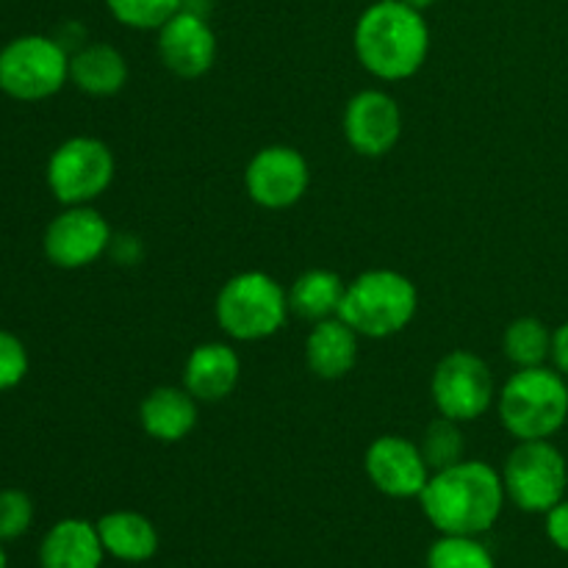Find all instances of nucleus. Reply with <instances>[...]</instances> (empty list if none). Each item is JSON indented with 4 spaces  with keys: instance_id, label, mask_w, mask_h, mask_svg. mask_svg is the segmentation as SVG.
Here are the masks:
<instances>
[{
    "instance_id": "nucleus-1",
    "label": "nucleus",
    "mask_w": 568,
    "mask_h": 568,
    "mask_svg": "<svg viewBox=\"0 0 568 568\" xmlns=\"http://www.w3.org/2000/svg\"><path fill=\"white\" fill-rule=\"evenodd\" d=\"M505 499L503 475L483 460L466 458L433 471L419 494L427 521L442 536H483L503 516Z\"/></svg>"
},
{
    "instance_id": "nucleus-2",
    "label": "nucleus",
    "mask_w": 568,
    "mask_h": 568,
    "mask_svg": "<svg viewBox=\"0 0 568 568\" xmlns=\"http://www.w3.org/2000/svg\"><path fill=\"white\" fill-rule=\"evenodd\" d=\"M355 55L369 75L405 81L425 67L430 53V28L419 9L405 0H377L355 22Z\"/></svg>"
},
{
    "instance_id": "nucleus-3",
    "label": "nucleus",
    "mask_w": 568,
    "mask_h": 568,
    "mask_svg": "<svg viewBox=\"0 0 568 568\" xmlns=\"http://www.w3.org/2000/svg\"><path fill=\"white\" fill-rule=\"evenodd\" d=\"M497 410L510 436L519 442H544L566 425L568 386L547 366L519 369L499 388Z\"/></svg>"
},
{
    "instance_id": "nucleus-4",
    "label": "nucleus",
    "mask_w": 568,
    "mask_h": 568,
    "mask_svg": "<svg viewBox=\"0 0 568 568\" xmlns=\"http://www.w3.org/2000/svg\"><path fill=\"white\" fill-rule=\"evenodd\" d=\"M416 308H419V292L410 277L397 270H369L347 283L338 316L358 336L388 338L403 333L414 322Z\"/></svg>"
},
{
    "instance_id": "nucleus-5",
    "label": "nucleus",
    "mask_w": 568,
    "mask_h": 568,
    "mask_svg": "<svg viewBox=\"0 0 568 568\" xmlns=\"http://www.w3.org/2000/svg\"><path fill=\"white\" fill-rule=\"evenodd\" d=\"M216 322L236 342H264L286 325L288 294L272 275L239 272L216 294Z\"/></svg>"
},
{
    "instance_id": "nucleus-6",
    "label": "nucleus",
    "mask_w": 568,
    "mask_h": 568,
    "mask_svg": "<svg viewBox=\"0 0 568 568\" xmlns=\"http://www.w3.org/2000/svg\"><path fill=\"white\" fill-rule=\"evenodd\" d=\"M70 81V53L55 37L26 33L0 50V92L20 103H39Z\"/></svg>"
},
{
    "instance_id": "nucleus-7",
    "label": "nucleus",
    "mask_w": 568,
    "mask_h": 568,
    "mask_svg": "<svg viewBox=\"0 0 568 568\" xmlns=\"http://www.w3.org/2000/svg\"><path fill=\"white\" fill-rule=\"evenodd\" d=\"M114 153L94 136H72L48 159V189L61 205H92L111 186Z\"/></svg>"
},
{
    "instance_id": "nucleus-8",
    "label": "nucleus",
    "mask_w": 568,
    "mask_h": 568,
    "mask_svg": "<svg viewBox=\"0 0 568 568\" xmlns=\"http://www.w3.org/2000/svg\"><path fill=\"white\" fill-rule=\"evenodd\" d=\"M505 494L525 514H547L564 499L568 471L566 460L552 444L519 442L503 469Z\"/></svg>"
},
{
    "instance_id": "nucleus-9",
    "label": "nucleus",
    "mask_w": 568,
    "mask_h": 568,
    "mask_svg": "<svg viewBox=\"0 0 568 568\" xmlns=\"http://www.w3.org/2000/svg\"><path fill=\"white\" fill-rule=\"evenodd\" d=\"M430 397L438 414L464 425L480 419L497 403V386L480 355L469 349H453L433 369Z\"/></svg>"
},
{
    "instance_id": "nucleus-10",
    "label": "nucleus",
    "mask_w": 568,
    "mask_h": 568,
    "mask_svg": "<svg viewBox=\"0 0 568 568\" xmlns=\"http://www.w3.org/2000/svg\"><path fill=\"white\" fill-rule=\"evenodd\" d=\"M244 186H247L250 200L261 209H292L305 197L311 186L308 161L288 144L261 148L244 170Z\"/></svg>"
},
{
    "instance_id": "nucleus-11",
    "label": "nucleus",
    "mask_w": 568,
    "mask_h": 568,
    "mask_svg": "<svg viewBox=\"0 0 568 568\" xmlns=\"http://www.w3.org/2000/svg\"><path fill=\"white\" fill-rule=\"evenodd\" d=\"M114 233L92 205H67L42 236L44 258L59 270H83L109 253Z\"/></svg>"
},
{
    "instance_id": "nucleus-12",
    "label": "nucleus",
    "mask_w": 568,
    "mask_h": 568,
    "mask_svg": "<svg viewBox=\"0 0 568 568\" xmlns=\"http://www.w3.org/2000/svg\"><path fill=\"white\" fill-rule=\"evenodd\" d=\"M342 131L355 153L366 159H381L392 153L403 136V111L397 100L383 89H364L349 98Z\"/></svg>"
},
{
    "instance_id": "nucleus-13",
    "label": "nucleus",
    "mask_w": 568,
    "mask_h": 568,
    "mask_svg": "<svg viewBox=\"0 0 568 568\" xmlns=\"http://www.w3.org/2000/svg\"><path fill=\"white\" fill-rule=\"evenodd\" d=\"M364 469L372 486L392 499H419L433 475L419 444L403 436L375 438L364 455Z\"/></svg>"
},
{
    "instance_id": "nucleus-14",
    "label": "nucleus",
    "mask_w": 568,
    "mask_h": 568,
    "mask_svg": "<svg viewBox=\"0 0 568 568\" xmlns=\"http://www.w3.org/2000/svg\"><path fill=\"white\" fill-rule=\"evenodd\" d=\"M159 55L166 70L178 78H203L216 61V33L209 17L194 11H175L159 28Z\"/></svg>"
},
{
    "instance_id": "nucleus-15",
    "label": "nucleus",
    "mask_w": 568,
    "mask_h": 568,
    "mask_svg": "<svg viewBox=\"0 0 568 568\" xmlns=\"http://www.w3.org/2000/svg\"><path fill=\"white\" fill-rule=\"evenodd\" d=\"M242 381V358L231 344L205 342L189 353L183 366V388L197 403H220L236 392Z\"/></svg>"
},
{
    "instance_id": "nucleus-16",
    "label": "nucleus",
    "mask_w": 568,
    "mask_h": 568,
    "mask_svg": "<svg viewBox=\"0 0 568 568\" xmlns=\"http://www.w3.org/2000/svg\"><path fill=\"white\" fill-rule=\"evenodd\" d=\"M105 549L98 525L87 519H61L39 544V568H100Z\"/></svg>"
},
{
    "instance_id": "nucleus-17",
    "label": "nucleus",
    "mask_w": 568,
    "mask_h": 568,
    "mask_svg": "<svg viewBox=\"0 0 568 568\" xmlns=\"http://www.w3.org/2000/svg\"><path fill=\"white\" fill-rule=\"evenodd\" d=\"M305 364L322 381H342L358 364V333L342 320H322L305 338Z\"/></svg>"
},
{
    "instance_id": "nucleus-18",
    "label": "nucleus",
    "mask_w": 568,
    "mask_h": 568,
    "mask_svg": "<svg viewBox=\"0 0 568 568\" xmlns=\"http://www.w3.org/2000/svg\"><path fill=\"white\" fill-rule=\"evenodd\" d=\"M139 422L155 442L178 444L197 427V399L186 388L159 386L139 405Z\"/></svg>"
},
{
    "instance_id": "nucleus-19",
    "label": "nucleus",
    "mask_w": 568,
    "mask_h": 568,
    "mask_svg": "<svg viewBox=\"0 0 568 568\" xmlns=\"http://www.w3.org/2000/svg\"><path fill=\"white\" fill-rule=\"evenodd\" d=\"M70 81L92 98H111L128 83V61L114 44L89 42L70 53Z\"/></svg>"
},
{
    "instance_id": "nucleus-20",
    "label": "nucleus",
    "mask_w": 568,
    "mask_h": 568,
    "mask_svg": "<svg viewBox=\"0 0 568 568\" xmlns=\"http://www.w3.org/2000/svg\"><path fill=\"white\" fill-rule=\"evenodd\" d=\"M105 555L122 564H144L159 552V530L136 510H111L98 521Z\"/></svg>"
},
{
    "instance_id": "nucleus-21",
    "label": "nucleus",
    "mask_w": 568,
    "mask_h": 568,
    "mask_svg": "<svg viewBox=\"0 0 568 568\" xmlns=\"http://www.w3.org/2000/svg\"><path fill=\"white\" fill-rule=\"evenodd\" d=\"M347 283L331 270H308L288 288V311L300 320L322 322L338 316Z\"/></svg>"
},
{
    "instance_id": "nucleus-22",
    "label": "nucleus",
    "mask_w": 568,
    "mask_h": 568,
    "mask_svg": "<svg viewBox=\"0 0 568 568\" xmlns=\"http://www.w3.org/2000/svg\"><path fill=\"white\" fill-rule=\"evenodd\" d=\"M503 349L505 358L519 369L544 366V361L552 355V333L536 316H521V320L510 322L508 331H505Z\"/></svg>"
},
{
    "instance_id": "nucleus-23",
    "label": "nucleus",
    "mask_w": 568,
    "mask_h": 568,
    "mask_svg": "<svg viewBox=\"0 0 568 568\" xmlns=\"http://www.w3.org/2000/svg\"><path fill=\"white\" fill-rule=\"evenodd\" d=\"M427 568H497V564L477 536H442L427 552Z\"/></svg>"
},
{
    "instance_id": "nucleus-24",
    "label": "nucleus",
    "mask_w": 568,
    "mask_h": 568,
    "mask_svg": "<svg viewBox=\"0 0 568 568\" xmlns=\"http://www.w3.org/2000/svg\"><path fill=\"white\" fill-rule=\"evenodd\" d=\"M422 455H425L430 471H442L447 466H455L464 460L466 444L464 433H460V422L447 419V416H438L427 425L425 436L419 444Z\"/></svg>"
},
{
    "instance_id": "nucleus-25",
    "label": "nucleus",
    "mask_w": 568,
    "mask_h": 568,
    "mask_svg": "<svg viewBox=\"0 0 568 568\" xmlns=\"http://www.w3.org/2000/svg\"><path fill=\"white\" fill-rule=\"evenodd\" d=\"M116 22L136 31H159L175 11H181V0H105Z\"/></svg>"
},
{
    "instance_id": "nucleus-26",
    "label": "nucleus",
    "mask_w": 568,
    "mask_h": 568,
    "mask_svg": "<svg viewBox=\"0 0 568 568\" xmlns=\"http://www.w3.org/2000/svg\"><path fill=\"white\" fill-rule=\"evenodd\" d=\"M33 525V499L20 488L0 491V541L9 544L26 536Z\"/></svg>"
},
{
    "instance_id": "nucleus-27",
    "label": "nucleus",
    "mask_w": 568,
    "mask_h": 568,
    "mask_svg": "<svg viewBox=\"0 0 568 568\" xmlns=\"http://www.w3.org/2000/svg\"><path fill=\"white\" fill-rule=\"evenodd\" d=\"M28 349L14 333L0 331V392L17 388L28 375Z\"/></svg>"
},
{
    "instance_id": "nucleus-28",
    "label": "nucleus",
    "mask_w": 568,
    "mask_h": 568,
    "mask_svg": "<svg viewBox=\"0 0 568 568\" xmlns=\"http://www.w3.org/2000/svg\"><path fill=\"white\" fill-rule=\"evenodd\" d=\"M547 536L555 547L568 552V499H560L552 510H547Z\"/></svg>"
},
{
    "instance_id": "nucleus-29",
    "label": "nucleus",
    "mask_w": 568,
    "mask_h": 568,
    "mask_svg": "<svg viewBox=\"0 0 568 568\" xmlns=\"http://www.w3.org/2000/svg\"><path fill=\"white\" fill-rule=\"evenodd\" d=\"M552 361L564 375H568V322L552 333Z\"/></svg>"
},
{
    "instance_id": "nucleus-30",
    "label": "nucleus",
    "mask_w": 568,
    "mask_h": 568,
    "mask_svg": "<svg viewBox=\"0 0 568 568\" xmlns=\"http://www.w3.org/2000/svg\"><path fill=\"white\" fill-rule=\"evenodd\" d=\"M181 9L209 17L211 9H214V0H181Z\"/></svg>"
},
{
    "instance_id": "nucleus-31",
    "label": "nucleus",
    "mask_w": 568,
    "mask_h": 568,
    "mask_svg": "<svg viewBox=\"0 0 568 568\" xmlns=\"http://www.w3.org/2000/svg\"><path fill=\"white\" fill-rule=\"evenodd\" d=\"M405 3L414 6V9H419V11H425V9H430V6H436L438 0H405Z\"/></svg>"
},
{
    "instance_id": "nucleus-32",
    "label": "nucleus",
    "mask_w": 568,
    "mask_h": 568,
    "mask_svg": "<svg viewBox=\"0 0 568 568\" xmlns=\"http://www.w3.org/2000/svg\"><path fill=\"white\" fill-rule=\"evenodd\" d=\"M0 568H9V558H6V549H3V541H0Z\"/></svg>"
}]
</instances>
